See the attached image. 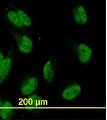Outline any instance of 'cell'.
<instances>
[{
	"instance_id": "obj_1",
	"label": "cell",
	"mask_w": 107,
	"mask_h": 120,
	"mask_svg": "<svg viewBox=\"0 0 107 120\" xmlns=\"http://www.w3.org/2000/svg\"><path fill=\"white\" fill-rule=\"evenodd\" d=\"M69 15L73 24L81 27L87 26L90 20V12L88 3L82 0L73 2L69 7Z\"/></svg>"
},
{
	"instance_id": "obj_2",
	"label": "cell",
	"mask_w": 107,
	"mask_h": 120,
	"mask_svg": "<svg viewBox=\"0 0 107 120\" xmlns=\"http://www.w3.org/2000/svg\"><path fill=\"white\" fill-rule=\"evenodd\" d=\"M70 45L77 60L83 64L90 62L93 56V48L88 42L78 40H71Z\"/></svg>"
},
{
	"instance_id": "obj_3",
	"label": "cell",
	"mask_w": 107,
	"mask_h": 120,
	"mask_svg": "<svg viewBox=\"0 0 107 120\" xmlns=\"http://www.w3.org/2000/svg\"><path fill=\"white\" fill-rule=\"evenodd\" d=\"M21 31L11 29L10 33L15 39L19 51L24 54H29L34 48L33 38L30 34Z\"/></svg>"
},
{
	"instance_id": "obj_4",
	"label": "cell",
	"mask_w": 107,
	"mask_h": 120,
	"mask_svg": "<svg viewBox=\"0 0 107 120\" xmlns=\"http://www.w3.org/2000/svg\"><path fill=\"white\" fill-rule=\"evenodd\" d=\"M8 5L17 12L19 17L25 28L33 27L36 24L35 20L33 15L28 10L19 7L12 4Z\"/></svg>"
},
{
	"instance_id": "obj_5",
	"label": "cell",
	"mask_w": 107,
	"mask_h": 120,
	"mask_svg": "<svg viewBox=\"0 0 107 120\" xmlns=\"http://www.w3.org/2000/svg\"><path fill=\"white\" fill-rule=\"evenodd\" d=\"M57 71L56 60L48 59L44 63L43 68V77L46 83H51L55 80Z\"/></svg>"
},
{
	"instance_id": "obj_6",
	"label": "cell",
	"mask_w": 107,
	"mask_h": 120,
	"mask_svg": "<svg viewBox=\"0 0 107 120\" xmlns=\"http://www.w3.org/2000/svg\"><path fill=\"white\" fill-rule=\"evenodd\" d=\"M38 85L39 80L37 76L33 75L28 76L25 78L21 84V93L24 96L31 95L35 91Z\"/></svg>"
},
{
	"instance_id": "obj_7",
	"label": "cell",
	"mask_w": 107,
	"mask_h": 120,
	"mask_svg": "<svg viewBox=\"0 0 107 120\" xmlns=\"http://www.w3.org/2000/svg\"><path fill=\"white\" fill-rule=\"evenodd\" d=\"M82 88L80 84L72 83L65 86L61 92V97L65 101H71L80 95Z\"/></svg>"
},
{
	"instance_id": "obj_8",
	"label": "cell",
	"mask_w": 107,
	"mask_h": 120,
	"mask_svg": "<svg viewBox=\"0 0 107 120\" xmlns=\"http://www.w3.org/2000/svg\"><path fill=\"white\" fill-rule=\"evenodd\" d=\"M12 67V60L9 56L4 59L0 65V85L7 78Z\"/></svg>"
},
{
	"instance_id": "obj_9",
	"label": "cell",
	"mask_w": 107,
	"mask_h": 120,
	"mask_svg": "<svg viewBox=\"0 0 107 120\" xmlns=\"http://www.w3.org/2000/svg\"><path fill=\"white\" fill-rule=\"evenodd\" d=\"M5 16L8 22L17 30H22L25 28L17 12L11 8V10L7 11L5 13Z\"/></svg>"
},
{
	"instance_id": "obj_10",
	"label": "cell",
	"mask_w": 107,
	"mask_h": 120,
	"mask_svg": "<svg viewBox=\"0 0 107 120\" xmlns=\"http://www.w3.org/2000/svg\"><path fill=\"white\" fill-rule=\"evenodd\" d=\"M14 114L12 104L9 101L3 102L0 107V117L3 120H9L13 117Z\"/></svg>"
},
{
	"instance_id": "obj_11",
	"label": "cell",
	"mask_w": 107,
	"mask_h": 120,
	"mask_svg": "<svg viewBox=\"0 0 107 120\" xmlns=\"http://www.w3.org/2000/svg\"><path fill=\"white\" fill-rule=\"evenodd\" d=\"M27 99V106L29 109H32L38 107L42 105L41 102L43 101L42 98L37 95H31L29 96Z\"/></svg>"
},
{
	"instance_id": "obj_12",
	"label": "cell",
	"mask_w": 107,
	"mask_h": 120,
	"mask_svg": "<svg viewBox=\"0 0 107 120\" xmlns=\"http://www.w3.org/2000/svg\"><path fill=\"white\" fill-rule=\"evenodd\" d=\"M4 59V56L3 55V53L0 51V65L3 62V60Z\"/></svg>"
},
{
	"instance_id": "obj_13",
	"label": "cell",
	"mask_w": 107,
	"mask_h": 120,
	"mask_svg": "<svg viewBox=\"0 0 107 120\" xmlns=\"http://www.w3.org/2000/svg\"><path fill=\"white\" fill-rule=\"evenodd\" d=\"M2 103H3V102H2V101L1 97H0V107L1 106Z\"/></svg>"
}]
</instances>
